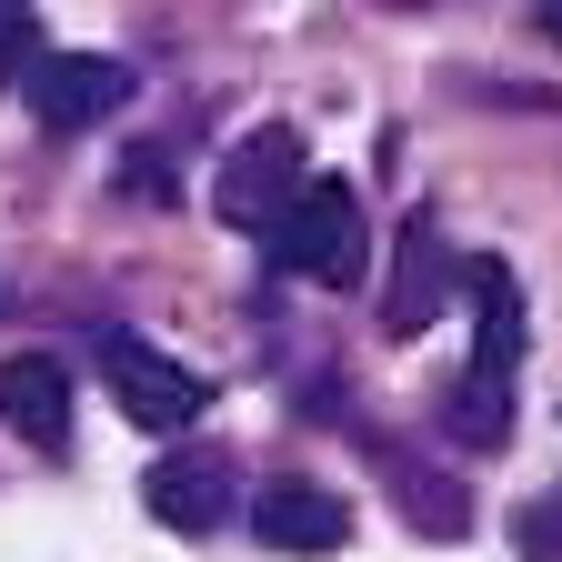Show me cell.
<instances>
[{
  "label": "cell",
  "instance_id": "6da1fadb",
  "mask_svg": "<svg viewBox=\"0 0 562 562\" xmlns=\"http://www.w3.org/2000/svg\"><path fill=\"white\" fill-rule=\"evenodd\" d=\"M462 292H472V372L452 382V432L472 452H492L513 432V372H522V292L503 261H462Z\"/></svg>",
  "mask_w": 562,
  "mask_h": 562
},
{
  "label": "cell",
  "instance_id": "7c38bea8",
  "mask_svg": "<svg viewBox=\"0 0 562 562\" xmlns=\"http://www.w3.org/2000/svg\"><path fill=\"white\" fill-rule=\"evenodd\" d=\"M522 552H552V562H562V503H542V513H522Z\"/></svg>",
  "mask_w": 562,
  "mask_h": 562
},
{
  "label": "cell",
  "instance_id": "5b68a950",
  "mask_svg": "<svg viewBox=\"0 0 562 562\" xmlns=\"http://www.w3.org/2000/svg\"><path fill=\"white\" fill-rule=\"evenodd\" d=\"M452 281H462V261H452L442 222H432V211H412V222H402V241H392V281H382V331H392V341L432 331Z\"/></svg>",
  "mask_w": 562,
  "mask_h": 562
},
{
  "label": "cell",
  "instance_id": "ba28073f",
  "mask_svg": "<svg viewBox=\"0 0 562 562\" xmlns=\"http://www.w3.org/2000/svg\"><path fill=\"white\" fill-rule=\"evenodd\" d=\"M251 532H261L271 552H341V542H351V503H341L331 482L281 472V482L251 492Z\"/></svg>",
  "mask_w": 562,
  "mask_h": 562
},
{
  "label": "cell",
  "instance_id": "9c48e42d",
  "mask_svg": "<svg viewBox=\"0 0 562 562\" xmlns=\"http://www.w3.org/2000/svg\"><path fill=\"white\" fill-rule=\"evenodd\" d=\"M0 422H11L31 452L70 442V372L50 362V351H11V362H0Z\"/></svg>",
  "mask_w": 562,
  "mask_h": 562
},
{
  "label": "cell",
  "instance_id": "30bf717a",
  "mask_svg": "<svg viewBox=\"0 0 562 562\" xmlns=\"http://www.w3.org/2000/svg\"><path fill=\"white\" fill-rule=\"evenodd\" d=\"M382 462H392V492H402V513H412L422 532H462V522H472V513H462V492H452V482H432L412 452H382Z\"/></svg>",
  "mask_w": 562,
  "mask_h": 562
},
{
  "label": "cell",
  "instance_id": "4fadbf2b",
  "mask_svg": "<svg viewBox=\"0 0 562 562\" xmlns=\"http://www.w3.org/2000/svg\"><path fill=\"white\" fill-rule=\"evenodd\" d=\"M542 31H552V41H562V0H542Z\"/></svg>",
  "mask_w": 562,
  "mask_h": 562
},
{
  "label": "cell",
  "instance_id": "3957f363",
  "mask_svg": "<svg viewBox=\"0 0 562 562\" xmlns=\"http://www.w3.org/2000/svg\"><path fill=\"white\" fill-rule=\"evenodd\" d=\"M101 382H111V402L140 422V432H191V422L211 412V382L181 372L171 351H151L140 331H111L101 341Z\"/></svg>",
  "mask_w": 562,
  "mask_h": 562
},
{
  "label": "cell",
  "instance_id": "7a4b0ae2",
  "mask_svg": "<svg viewBox=\"0 0 562 562\" xmlns=\"http://www.w3.org/2000/svg\"><path fill=\"white\" fill-rule=\"evenodd\" d=\"M271 261L302 281H362V201H351V181L312 171L292 191V211L271 222Z\"/></svg>",
  "mask_w": 562,
  "mask_h": 562
},
{
  "label": "cell",
  "instance_id": "5bb4252c",
  "mask_svg": "<svg viewBox=\"0 0 562 562\" xmlns=\"http://www.w3.org/2000/svg\"><path fill=\"white\" fill-rule=\"evenodd\" d=\"M382 11H422V0H382Z\"/></svg>",
  "mask_w": 562,
  "mask_h": 562
},
{
  "label": "cell",
  "instance_id": "277c9868",
  "mask_svg": "<svg viewBox=\"0 0 562 562\" xmlns=\"http://www.w3.org/2000/svg\"><path fill=\"white\" fill-rule=\"evenodd\" d=\"M302 181H312V171H302V131H281V121H271V131H251L241 151L211 171V211H222L232 232H271L281 211H292Z\"/></svg>",
  "mask_w": 562,
  "mask_h": 562
},
{
  "label": "cell",
  "instance_id": "8fae6325",
  "mask_svg": "<svg viewBox=\"0 0 562 562\" xmlns=\"http://www.w3.org/2000/svg\"><path fill=\"white\" fill-rule=\"evenodd\" d=\"M41 31H31V0H0V81H31Z\"/></svg>",
  "mask_w": 562,
  "mask_h": 562
},
{
  "label": "cell",
  "instance_id": "8992f818",
  "mask_svg": "<svg viewBox=\"0 0 562 562\" xmlns=\"http://www.w3.org/2000/svg\"><path fill=\"white\" fill-rule=\"evenodd\" d=\"M21 91H31V111H41V131H91V121H111V111L131 101V70H121L111 50H41Z\"/></svg>",
  "mask_w": 562,
  "mask_h": 562
},
{
  "label": "cell",
  "instance_id": "52a82bcc",
  "mask_svg": "<svg viewBox=\"0 0 562 562\" xmlns=\"http://www.w3.org/2000/svg\"><path fill=\"white\" fill-rule=\"evenodd\" d=\"M232 452L222 442H181V452H161L151 462V482H140V503H151V522H171V532H222L232 522Z\"/></svg>",
  "mask_w": 562,
  "mask_h": 562
}]
</instances>
